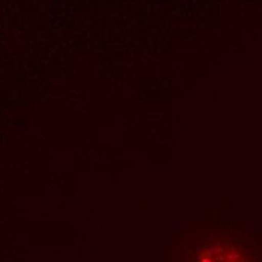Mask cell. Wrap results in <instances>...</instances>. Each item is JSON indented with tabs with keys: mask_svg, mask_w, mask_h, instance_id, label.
Returning <instances> with one entry per match:
<instances>
[{
	"mask_svg": "<svg viewBox=\"0 0 262 262\" xmlns=\"http://www.w3.org/2000/svg\"><path fill=\"white\" fill-rule=\"evenodd\" d=\"M194 262H252L249 256L232 243H212L202 249Z\"/></svg>",
	"mask_w": 262,
	"mask_h": 262,
	"instance_id": "obj_1",
	"label": "cell"
}]
</instances>
